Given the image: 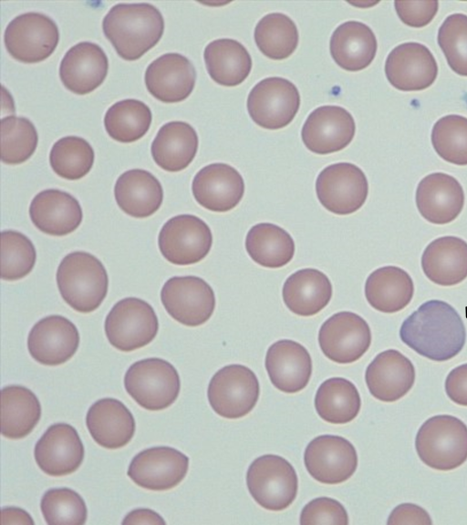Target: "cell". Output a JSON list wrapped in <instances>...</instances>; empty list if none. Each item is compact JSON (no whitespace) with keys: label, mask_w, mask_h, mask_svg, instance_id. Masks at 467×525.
I'll return each mask as SVG.
<instances>
[{"label":"cell","mask_w":467,"mask_h":525,"mask_svg":"<svg viewBox=\"0 0 467 525\" xmlns=\"http://www.w3.org/2000/svg\"><path fill=\"white\" fill-rule=\"evenodd\" d=\"M400 337L419 355L443 362L462 351L466 330L460 314L451 304L430 300L403 321Z\"/></svg>","instance_id":"obj_1"},{"label":"cell","mask_w":467,"mask_h":525,"mask_svg":"<svg viewBox=\"0 0 467 525\" xmlns=\"http://www.w3.org/2000/svg\"><path fill=\"white\" fill-rule=\"evenodd\" d=\"M102 29L120 57L136 60L159 42L164 19L151 4L119 3L104 16Z\"/></svg>","instance_id":"obj_2"},{"label":"cell","mask_w":467,"mask_h":525,"mask_svg":"<svg viewBox=\"0 0 467 525\" xmlns=\"http://www.w3.org/2000/svg\"><path fill=\"white\" fill-rule=\"evenodd\" d=\"M57 283L64 301L79 313L96 310L108 293L109 279L102 262L91 253L73 252L60 262Z\"/></svg>","instance_id":"obj_3"},{"label":"cell","mask_w":467,"mask_h":525,"mask_svg":"<svg viewBox=\"0 0 467 525\" xmlns=\"http://www.w3.org/2000/svg\"><path fill=\"white\" fill-rule=\"evenodd\" d=\"M415 448L420 459L437 470H451L467 460V426L451 415L428 418L419 428Z\"/></svg>","instance_id":"obj_4"},{"label":"cell","mask_w":467,"mask_h":525,"mask_svg":"<svg viewBox=\"0 0 467 525\" xmlns=\"http://www.w3.org/2000/svg\"><path fill=\"white\" fill-rule=\"evenodd\" d=\"M127 393L143 408L161 410L177 399L180 376L175 367L161 358H146L133 363L126 371Z\"/></svg>","instance_id":"obj_5"},{"label":"cell","mask_w":467,"mask_h":525,"mask_svg":"<svg viewBox=\"0 0 467 525\" xmlns=\"http://www.w3.org/2000/svg\"><path fill=\"white\" fill-rule=\"evenodd\" d=\"M246 485L261 507L279 511L295 500L298 479L294 467L286 459L267 454L251 463L246 473Z\"/></svg>","instance_id":"obj_6"},{"label":"cell","mask_w":467,"mask_h":525,"mask_svg":"<svg viewBox=\"0 0 467 525\" xmlns=\"http://www.w3.org/2000/svg\"><path fill=\"white\" fill-rule=\"evenodd\" d=\"M105 334L109 344L123 352H130L150 344L159 329L152 306L136 297L121 299L107 314Z\"/></svg>","instance_id":"obj_7"},{"label":"cell","mask_w":467,"mask_h":525,"mask_svg":"<svg viewBox=\"0 0 467 525\" xmlns=\"http://www.w3.org/2000/svg\"><path fill=\"white\" fill-rule=\"evenodd\" d=\"M260 393L255 374L243 365L219 369L210 380L207 396L212 408L225 418H240L252 411Z\"/></svg>","instance_id":"obj_8"},{"label":"cell","mask_w":467,"mask_h":525,"mask_svg":"<svg viewBox=\"0 0 467 525\" xmlns=\"http://www.w3.org/2000/svg\"><path fill=\"white\" fill-rule=\"evenodd\" d=\"M59 41L57 24L37 12L21 14L7 25L4 42L7 52L24 63H37L47 58Z\"/></svg>","instance_id":"obj_9"},{"label":"cell","mask_w":467,"mask_h":525,"mask_svg":"<svg viewBox=\"0 0 467 525\" xmlns=\"http://www.w3.org/2000/svg\"><path fill=\"white\" fill-rule=\"evenodd\" d=\"M316 191L318 201L327 211L347 215L357 211L365 203L368 183L365 173L357 165L339 162L320 171Z\"/></svg>","instance_id":"obj_10"},{"label":"cell","mask_w":467,"mask_h":525,"mask_svg":"<svg viewBox=\"0 0 467 525\" xmlns=\"http://www.w3.org/2000/svg\"><path fill=\"white\" fill-rule=\"evenodd\" d=\"M158 244L162 256L176 265H189L202 261L213 244L211 229L192 214H180L169 219L161 229Z\"/></svg>","instance_id":"obj_11"},{"label":"cell","mask_w":467,"mask_h":525,"mask_svg":"<svg viewBox=\"0 0 467 525\" xmlns=\"http://www.w3.org/2000/svg\"><path fill=\"white\" fill-rule=\"evenodd\" d=\"M300 106V95L291 81L271 77L258 82L247 98V110L254 123L267 129L287 126Z\"/></svg>","instance_id":"obj_12"},{"label":"cell","mask_w":467,"mask_h":525,"mask_svg":"<svg viewBox=\"0 0 467 525\" xmlns=\"http://www.w3.org/2000/svg\"><path fill=\"white\" fill-rule=\"evenodd\" d=\"M161 300L167 313L187 326L204 324L215 308L213 288L197 276L170 278L161 288Z\"/></svg>","instance_id":"obj_13"},{"label":"cell","mask_w":467,"mask_h":525,"mask_svg":"<svg viewBox=\"0 0 467 525\" xmlns=\"http://www.w3.org/2000/svg\"><path fill=\"white\" fill-rule=\"evenodd\" d=\"M318 343L328 359L338 364H349L358 360L368 350L371 331L358 314L339 312L322 324Z\"/></svg>","instance_id":"obj_14"},{"label":"cell","mask_w":467,"mask_h":525,"mask_svg":"<svg viewBox=\"0 0 467 525\" xmlns=\"http://www.w3.org/2000/svg\"><path fill=\"white\" fill-rule=\"evenodd\" d=\"M306 470L316 480L338 484L348 480L358 467V454L346 438L321 435L312 439L304 453Z\"/></svg>","instance_id":"obj_15"},{"label":"cell","mask_w":467,"mask_h":525,"mask_svg":"<svg viewBox=\"0 0 467 525\" xmlns=\"http://www.w3.org/2000/svg\"><path fill=\"white\" fill-rule=\"evenodd\" d=\"M188 468L189 458L182 452L171 447H153L134 456L127 474L138 486L160 491L176 487Z\"/></svg>","instance_id":"obj_16"},{"label":"cell","mask_w":467,"mask_h":525,"mask_svg":"<svg viewBox=\"0 0 467 525\" xmlns=\"http://www.w3.org/2000/svg\"><path fill=\"white\" fill-rule=\"evenodd\" d=\"M385 74L395 88L419 91L433 84L438 75V66L426 46L409 42L390 51L385 62Z\"/></svg>","instance_id":"obj_17"},{"label":"cell","mask_w":467,"mask_h":525,"mask_svg":"<svg viewBox=\"0 0 467 525\" xmlns=\"http://www.w3.org/2000/svg\"><path fill=\"white\" fill-rule=\"evenodd\" d=\"M356 125L351 114L339 106H321L310 113L302 129L305 146L317 154H330L353 139Z\"/></svg>","instance_id":"obj_18"},{"label":"cell","mask_w":467,"mask_h":525,"mask_svg":"<svg viewBox=\"0 0 467 525\" xmlns=\"http://www.w3.org/2000/svg\"><path fill=\"white\" fill-rule=\"evenodd\" d=\"M79 334L76 325L62 315H48L31 328L27 337L30 355L39 364L58 365L77 352Z\"/></svg>","instance_id":"obj_19"},{"label":"cell","mask_w":467,"mask_h":525,"mask_svg":"<svg viewBox=\"0 0 467 525\" xmlns=\"http://www.w3.org/2000/svg\"><path fill=\"white\" fill-rule=\"evenodd\" d=\"M84 446L78 431L67 423L51 425L36 442V462L46 474L60 477L75 472L84 459Z\"/></svg>","instance_id":"obj_20"},{"label":"cell","mask_w":467,"mask_h":525,"mask_svg":"<svg viewBox=\"0 0 467 525\" xmlns=\"http://www.w3.org/2000/svg\"><path fill=\"white\" fill-rule=\"evenodd\" d=\"M192 190L201 206L212 211L225 212L241 201L244 182L234 167L226 163H212L197 172Z\"/></svg>","instance_id":"obj_21"},{"label":"cell","mask_w":467,"mask_h":525,"mask_svg":"<svg viewBox=\"0 0 467 525\" xmlns=\"http://www.w3.org/2000/svg\"><path fill=\"white\" fill-rule=\"evenodd\" d=\"M416 205L420 215L433 224L455 220L464 205V191L460 182L443 172L424 177L416 190Z\"/></svg>","instance_id":"obj_22"},{"label":"cell","mask_w":467,"mask_h":525,"mask_svg":"<svg viewBox=\"0 0 467 525\" xmlns=\"http://www.w3.org/2000/svg\"><path fill=\"white\" fill-rule=\"evenodd\" d=\"M148 91L165 103L180 102L193 90L196 72L192 62L179 53H166L153 60L145 72Z\"/></svg>","instance_id":"obj_23"},{"label":"cell","mask_w":467,"mask_h":525,"mask_svg":"<svg viewBox=\"0 0 467 525\" xmlns=\"http://www.w3.org/2000/svg\"><path fill=\"white\" fill-rule=\"evenodd\" d=\"M415 376L411 361L395 349L377 355L365 373L369 393L383 402H394L404 396L413 386Z\"/></svg>","instance_id":"obj_24"},{"label":"cell","mask_w":467,"mask_h":525,"mask_svg":"<svg viewBox=\"0 0 467 525\" xmlns=\"http://www.w3.org/2000/svg\"><path fill=\"white\" fill-rule=\"evenodd\" d=\"M109 61L103 49L92 42H80L64 55L59 67L63 85L78 95L90 93L107 77Z\"/></svg>","instance_id":"obj_25"},{"label":"cell","mask_w":467,"mask_h":525,"mask_svg":"<svg viewBox=\"0 0 467 525\" xmlns=\"http://www.w3.org/2000/svg\"><path fill=\"white\" fill-rule=\"evenodd\" d=\"M268 376L277 389L294 394L306 386L312 374V360L301 344L282 339L272 344L265 355Z\"/></svg>","instance_id":"obj_26"},{"label":"cell","mask_w":467,"mask_h":525,"mask_svg":"<svg viewBox=\"0 0 467 525\" xmlns=\"http://www.w3.org/2000/svg\"><path fill=\"white\" fill-rule=\"evenodd\" d=\"M34 225L44 233L63 236L81 223L83 213L78 201L69 193L47 189L37 193L29 206Z\"/></svg>","instance_id":"obj_27"},{"label":"cell","mask_w":467,"mask_h":525,"mask_svg":"<svg viewBox=\"0 0 467 525\" xmlns=\"http://www.w3.org/2000/svg\"><path fill=\"white\" fill-rule=\"evenodd\" d=\"M86 424L95 442L109 449L127 445L135 432L131 412L122 402L111 397L99 399L90 406Z\"/></svg>","instance_id":"obj_28"},{"label":"cell","mask_w":467,"mask_h":525,"mask_svg":"<svg viewBox=\"0 0 467 525\" xmlns=\"http://www.w3.org/2000/svg\"><path fill=\"white\" fill-rule=\"evenodd\" d=\"M426 277L441 286L458 284L467 278V242L457 236L431 242L421 255Z\"/></svg>","instance_id":"obj_29"},{"label":"cell","mask_w":467,"mask_h":525,"mask_svg":"<svg viewBox=\"0 0 467 525\" xmlns=\"http://www.w3.org/2000/svg\"><path fill=\"white\" fill-rule=\"evenodd\" d=\"M119 207L134 218H146L159 210L163 200L161 182L145 170L133 169L122 173L114 186Z\"/></svg>","instance_id":"obj_30"},{"label":"cell","mask_w":467,"mask_h":525,"mask_svg":"<svg viewBox=\"0 0 467 525\" xmlns=\"http://www.w3.org/2000/svg\"><path fill=\"white\" fill-rule=\"evenodd\" d=\"M334 61L348 71H359L373 61L378 48L369 26L358 21H348L337 26L330 38Z\"/></svg>","instance_id":"obj_31"},{"label":"cell","mask_w":467,"mask_h":525,"mask_svg":"<svg viewBox=\"0 0 467 525\" xmlns=\"http://www.w3.org/2000/svg\"><path fill=\"white\" fill-rule=\"evenodd\" d=\"M282 295L284 303L292 313L311 316L329 303L332 284L321 271L306 268L296 271L285 280Z\"/></svg>","instance_id":"obj_32"},{"label":"cell","mask_w":467,"mask_h":525,"mask_svg":"<svg viewBox=\"0 0 467 525\" xmlns=\"http://www.w3.org/2000/svg\"><path fill=\"white\" fill-rule=\"evenodd\" d=\"M195 129L183 121H171L158 131L151 143V155L162 170L176 172L187 168L198 149Z\"/></svg>","instance_id":"obj_33"},{"label":"cell","mask_w":467,"mask_h":525,"mask_svg":"<svg viewBox=\"0 0 467 525\" xmlns=\"http://www.w3.org/2000/svg\"><path fill=\"white\" fill-rule=\"evenodd\" d=\"M414 294V283L403 269L388 265L373 271L366 280L365 296L376 310L393 314L404 309Z\"/></svg>","instance_id":"obj_34"},{"label":"cell","mask_w":467,"mask_h":525,"mask_svg":"<svg viewBox=\"0 0 467 525\" xmlns=\"http://www.w3.org/2000/svg\"><path fill=\"white\" fill-rule=\"evenodd\" d=\"M203 58L212 79L225 87L243 83L252 68L250 54L234 39L220 38L210 42L204 49Z\"/></svg>","instance_id":"obj_35"},{"label":"cell","mask_w":467,"mask_h":525,"mask_svg":"<svg viewBox=\"0 0 467 525\" xmlns=\"http://www.w3.org/2000/svg\"><path fill=\"white\" fill-rule=\"evenodd\" d=\"M41 417L36 396L22 386H7L1 390V433L10 439L26 437Z\"/></svg>","instance_id":"obj_36"},{"label":"cell","mask_w":467,"mask_h":525,"mask_svg":"<svg viewBox=\"0 0 467 525\" xmlns=\"http://www.w3.org/2000/svg\"><path fill=\"white\" fill-rule=\"evenodd\" d=\"M245 249L256 263L267 268H280L292 260L295 242L283 228L262 222L254 225L247 232Z\"/></svg>","instance_id":"obj_37"},{"label":"cell","mask_w":467,"mask_h":525,"mask_svg":"<svg viewBox=\"0 0 467 525\" xmlns=\"http://www.w3.org/2000/svg\"><path fill=\"white\" fill-rule=\"evenodd\" d=\"M361 407L359 393L355 385L343 377L324 381L315 396V407L318 416L332 424L352 421Z\"/></svg>","instance_id":"obj_38"},{"label":"cell","mask_w":467,"mask_h":525,"mask_svg":"<svg viewBox=\"0 0 467 525\" xmlns=\"http://www.w3.org/2000/svg\"><path fill=\"white\" fill-rule=\"evenodd\" d=\"M151 123V111L140 100L127 98L113 104L104 117L105 129L113 139L130 143L142 138Z\"/></svg>","instance_id":"obj_39"},{"label":"cell","mask_w":467,"mask_h":525,"mask_svg":"<svg viewBox=\"0 0 467 525\" xmlns=\"http://www.w3.org/2000/svg\"><path fill=\"white\" fill-rule=\"evenodd\" d=\"M254 36L259 50L275 60L290 57L299 39L294 21L281 13H271L262 17L254 28Z\"/></svg>","instance_id":"obj_40"},{"label":"cell","mask_w":467,"mask_h":525,"mask_svg":"<svg viewBox=\"0 0 467 525\" xmlns=\"http://www.w3.org/2000/svg\"><path fill=\"white\" fill-rule=\"evenodd\" d=\"M94 150L84 139L67 136L57 140L49 153L52 170L61 178L75 180L83 178L91 170Z\"/></svg>","instance_id":"obj_41"},{"label":"cell","mask_w":467,"mask_h":525,"mask_svg":"<svg viewBox=\"0 0 467 525\" xmlns=\"http://www.w3.org/2000/svg\"><path fill=\"white\" fill-rule=\"evenodd\" d=\"M34 124L24 117L7 116L1 119V160L5 164L27 160L37 146Z\"/></svg>","instance_id":"obj_42"},{"label":"cell","mask_w":467,"mask_h":525,"mask_svg":"<svg viewBox=\"0 0 467 525\" xmlns=\"http://www.w3.org/2000/svg\"><path fill=\"white\" fill-rule=\"evenodd\" d=\"M431 143L444 160L467 165V118L459 115L441 118L433 125Z\"/></svg>","instance_id":"obj_43"},{"label":"cell","mask_w":467,"mask_h":525,"mask_svg":"<svg viewBox=\"0 0 467 525\" xmlns=\"http://www.w3.org/2000/svg\"><path fill=\"white\" fill-rule=\"evenodd\" d=\"M40 509L48 525H83L87 520V506L81 496L68 488L47 490Z\"/></svg>","instance_id":"obj_44"},{"label":"cell","mask_w":467,"mask_h":525,"mask_svg":"<svg viewBox=\"0 0 467 525\" xmlns=\"http://www.w3.org/2000/svg\"><path fill=\"white\" fill-rule=\"evenodd\" d=\"M36 252L32 242L23 233L7 230L1 232V277L16 281L33 269Z\"/></svg>","instance_id":"obj_45"},{"label":"cell","mask_w":467,"mask_h":525,"mask_svg":"<svg viewBox=\"0 0 467 525\" xmlns=\"http://www.w3.org/2000/svg\"><path fill=\"white\" fill-rule=\"evenodd\" d=\"M437 40L450 67L467 77V15H449L439 28Z\"/></svg>","instance_id":"obj_46"},{"label":"cell","mask_w":467,"mask_h":525,"mask_svg":"<svg viewBox=\"0 0 467 525\" xmlns=\"http://www.w3.org/2000/svg\"><path fill=\"white\" fill-rule=\"evenodd\" d=\"M300 524H348V516L344 506L337 500L319 497L309 501L300 514Z\"/></svg>","instance_id":"obj_47"},{"label":"cell","mask_w":467,"mask_h":525,"mask_svg":"<svg viewBox=\"0 0 467 525\" xmlns=\"http://www.w3.org/2000/svg\"><path fill=\"white\" fill-rule=\"evenodd\" d=\"M396 12L400 19L411 27H423L434 18L438 1H395Z\"/></svg>","instance_id":"obj_48"},{"label":"cell","mask_w":467,"mask_h":525,"mask_svg":"<svg viewBox=\"0 0 467 525\" xmlns=\"http://www.w3.org/2000/svg\"><path fill=\"white\" fill-rule=\"evenodd\" d=\"M445 391L452 402L467 407V364L456 366L448 374Z\"/></svg>","instance_id":"obj_49"},{"label":"cell","mask_w":467,"mask_h":525,"mask_svg":"<svg viewBox=\"0 0 467 525\" xmlns=\"http://www.w3.org/2000/svg\"><path fill=\"white\" fill-rule=\"evenodd\" d=\"M388 524H427L432 523L429 513L421 507L412 503H402L389 514Z\"/></svg>","instance_id":"obj_50"},{"label":"cell","mask_w":467,"mask_h":525,"mask_svg":"<svg viewBox=\"0 0 467 525\" xmlns=\"http://www.w3.org/2000/svg\"><path fill=\"white\" fill-rule=\"evenodd\" d=\"M165 520L150 509H137L129 512L122 524H165Z\"/></svg>","instance_id":"obj_51"},{"label":"cell","mask_w":467,"mask_h":525,"mask_svg":"<svg viewBox=\"0 0 467 525\" xmlns=\"http://www.w3.org/2000/svg\"><path fill=\"white\" fill-rule=\"evenodd\" d=\"M2 524H34L31 516L24 510L7 507L2 510Z\"/></svg>","instance_id":"obj_52"}]
</instances>
